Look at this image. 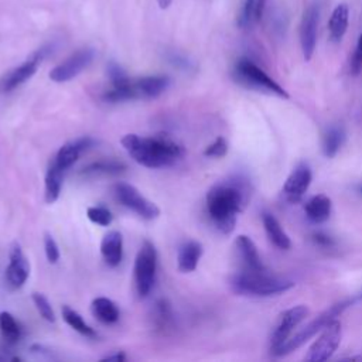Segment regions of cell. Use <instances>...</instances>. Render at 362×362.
<instances>
[{"label":"cell","instance_id":"31","mask_svg":"<svg viewBox=\"0 0 362 362\" xmlns=\"http://www.w3.org/2000/svg\"><path fill=\"white\" fill-rule=\"evenodd\" d=\"M171 320H173V314H171L170 304L165 300H158L154 305V321L157 327L160 328L168 327Z\"/></svg>","mask_w":362,"mask_h":362},{"label":"cell","instance_id":"20","mask_svg":"<svg viewBox=\"0 0 362 362\" xmlns=\"http://www.w3.org/2000/svg\"><path fill=\"white\" fill-rule=\"evenodd\" d=\"M331 208H332L331 198L324 194H317L305 202L304 212H305V216L313 223H322L328 221L331 215Z\"/></svg>","mask_w":362,"mask_h":362},{"label":"cell","instance_id":"6","mask_svg":"<svg viewBox=\"0 0 362 362\" xmlns=\"http://www.w3.org/2000/svg\"><path fill=\"white\" fill-rule=\"evenodd\" d=\"M157 267V252L150 240H144L134 260V286L140 297H146L154 284Z\"/></svg>","mask_w":362,"mask_h":362},{"label":"cell","instance_id":"32","mask_svg":"<svg viewBox=\"0 0 362 362\" xmlns=\"http://www.w3.org/2000/svg\"><path fill=\"white\" fill-rule=\"evenodd\" d=\"M33 301L34 305L37 308V311L40 313V315L48 321V322H54L55 321V313L49 304V301L47 300V297L41 293H33Z\"/></svg>","mask_w":362,"mask_h":362},{"label":"cell","instance_id":"37","mask_svg":"<svg viewBox=\"0 0 362 362\" xmlns=\"http://www.w3.org/2000/svg\"><path fill=\"white\" fill-rule=\"evenodd\" d=\"M311 239L314 240V243H317V245H320V246H324V247H332V246L335 245V242L332 240V238L328 236V235H325V233H322V232H315V233H313V238H311Z\"/></svg>","mask_w":362,"mask_h":362},{"label":"cell","instance_id":"1","mask_svg":"<svg viewBox=\"0 0 362 362\" xmlns=\"http://www.w3.org/2000/svg\"><path fill=\"white\" fill-rule=\"evenodd\" d=\"M249 198L246 180L232 177L211 187L206 194V211L214 225L222 233L235 229L238 214L245 208Z\"/></svg>","mask_w":362,"mask_h":362},{"label":"cell","instance_id":"33","mask_svg":"<svg viewBox=\"0 0 362 362\" xmlns=\"http://www.w3.org/2000/svg\"><path fill=\"white\" fill-rule=\"evenodd\" d=\"M86 215L88 218L93 222V223H98L100 226H107L110 225L112 219H113V215L110 214V211L105 206H89L86 209Z\"/></svg>","mask_w":362,"mask_h":362},{"label":"cell","instance_id":"27","mask_svg":"<svg viewBox=\"0 0 362 362\" xmlns=\"http://www.w3.org/2000/svg\"><path fill=\"white\" fill-rule=\"evenodd\" d=\"M126 170V165L117 160H100L90 163L81 170V175L95 177V175H113Z\"/></svg>","mask_w":362,"mask_h":362},{"label":"cell","instance_id":"40","mask_svg":"<svg viewBox=\"0 0 362 362\" xmlns=\"http://www.w3.org/2000/svg\"><path fill=\"white\" fill-rule=\"evenodd\" d=\"M359 191H361V192H362V185H359Z\"/></svg>","mask_w":362,"mask_h":362},{"label":"cell","instance_id":"21","mask_svg":"<svg viewBox=\"0 0 362 362\" xmlns=\"http://www.w3.org/2000/svg\"><path fill=\"white\" fill-rule=\"evenodd\" d=\"M262 222H263V228H264V232H266L269 240L276 247H279L281 250H287L291 247V240H290L288 235L283 230L280 222L272 214L263 212Z\"/></svg>","mask_w":362,"mask_h":362},{"label":"cell","instance_id":"26","mask_svg":"<svg viewBox=\"0 0 362 362\" xmlns=\"http://www.w3.org/2000/svg\"><path fill=\"white\" fill-rule=\"evenodd\" d=\"M92 313L103 324H113L119 320L117 305L106 297H96L92 301Z\"/></svg>","mask_w":362,"mask_h":362},{"label":"cell","instance_id":"10","mask_svg":"<svg viewBox=\"0 0 362 362\" xmlns=\"http://www.w3.org/2000/svg\"><path fill=\"white\" fill-rule=\"evenodd\" d=\"M93 49L92 48H81L75 51L72 55H69L65 61L54 66L49 72V79L58 83L68 82L78 76L85 68L89 66V64L93 59Z\"/></svg>","mask_w":362,"mask_h":362},{"label":"cell","instance_id":"28","mask_svg":"<svg viewBox=\"0 0 362 362\" xmlns=\"http://www.w3.org/2000/svg\"><path fill=\"white\" fill-rule=\"evenodd\" d=\"M62 318L71 328H74L79 334L85 337H96L95 329L90 325H88L81 317V314L74 308H71L69 305H62Z\"/></svg>","mask_w":362,"mask_h":362},{"label":"cell","instance_id":"23","mask_svg":"<svg viewBox=\"0 0 362 362\" xmlns=\"http://www.w3.org/2000/svg\"><path fill=\"white\" fill-rule=\"evenodd\" d=\"M348 20H349V8L345 3L338 4L329 17L328 21V31H329V38L334 42H339L342 37L346 33L348 28Z\"/></svg>","mask_w":362,"mask_h":362},{"label":"cell","instance_id":"15","mask_svg":"<svg viewBox=\"0 0 362 362\" xmlns=\"http://www.w3.org/2000/svg\"><path fill=\"white\" fill-rule=\"evenodd\" d=\"M170 85V78L164 75L143 76L132 82L134 99H153L161 95Z\"/></svg>","mask_w":362,"mask_h":362},{"label":"cell","instance_id":"25","mask_svg":"<svg viewBox=\"0 0 362 362\" xmlns=\"http://www.w3.org/2000/svg\"><path fill=\"white\" fill-rule=\"evenodd\" d=\"M345 141V130L341 126H331L322 134V153L327 158L337 156Z\"/></svg>","mask_w":362,"mask_h":362},{"label":"cell","instance_id":"9","mask_svg":"<svg viewBox=\"0 0 362 362\" xmlns=\"http://www.w3.org/2000/svg\"><path fill=\"white\" fill-rule=\"evenodd\" d=\"M308 315V308L305 305H296L280 313L276 327L270 337V352L276 356L279 349L291 337L293 329Z\"/></svg>","mask_w":362,"mask_h":362},{"label":"cell","instance_id":"29","mask_svg":"<svg viewBox=\"0 0 362 362\" xmlns=\"http://www.w3.org/2000/svg\"><path fill=\"white\" fill-rule=\"evenodd\" d=\"M0 331L4 337V339L10 344H16L21 335V328H20L18 322L7 311L0 313Z\"/></svg>","mask_w":362,"mask_h":362},{"label":"cell","instance_id":"36","mask_svg":"<svg viewBox=\"0 0 362 362\" xmlns=\"http://www.w3.org/2000/svg\"><path fill=\"white\" fill-rule=\"evenodd\" d=\"M351 71L352 74H361L362 72V34L358 38V44L355 48V52L351 59Z\"/></svg>","mask_w":362,"mask_h":362},{"label":"cell","instance_id":"18","mask_svg":"<svg viewBox=\"0 0 362 362\" xmlns=\"http://www.w3.org/2000/svg\"><path fill=\"white\" fill-rule=\"evenodd\" d=\"M100 253L105 263L116 267L123 257V238L117 230H109L100 242Z\"/></svg>","mask_w":362,"mask_h":362},{"label":"cell","instance_id":"7","mask_svg":"<svg viewBox=\"0 0 362 362\" xmlns=\"http://www.w3.org/2000/svg\"><path fill=\"white\" fill-rule=\"evenodd\" d=\"M113 192L122 205L132 209L144 219H156L160 215L158 206L146 197H143L141 192L132 184L117 182L113 187Z\"/></svg>","mask_w":362,"mask_h":362},{"label":"cell","instance_id":"13","mask_svg":"<svg viewBox=\"0 0 362 362\" xmlns=\"http://www.w3.org/2000/svg\"><path fill=\"white\" fill-rule=\"evenodd\" d=\"M311 168L305 163H300L290 173L287 180L283 184L281 195L290 204H297L305 195L310 184H311Z\"/></svg>","mask_w":362,"mask_h":362},{"label":"cell","instance_id":"8","mask_svg":"<svg viewBox=\"0 0 362 362\" xmlns=\"http://www.w3.org/2000/svg\"><path fill=\"white\" fill-rule=\"evenodd\" d=\"M341 337H342L341 322L337 318H334L321 329V335L310 346L304 359L311 362H322L329 359L337 351V348L339 346Z\"/></svg>","mask_w":362,"mask_h":362},{"label":"cell","instance_id":"3","mask_svg":"<svg viewBox=\"0 0 362 362\" xmlns=\"http://www.w3.org/2000/svg\"><path fill=\"white\" fill-rule=\"evenodd\" d=\"M229 284L235 293L250 297H270L294 287L291 280L272 276L267 273V270L243 269L230 276Z\"/></svg>","mask_w":362,"mask_h":362},{"label":"cell","instance_id":"38","mask_svg":"<svg viewBox=\"0 0 362 362\" xmlns=\"http://www.w3.org/2000/svg\"><path fill=\"white\" fill-rule=\"evenodd\" d=\"M124 359H126V356H124V354H122V352H116V354H113V355H107V356L102 358V361H116V362H122V361H124Z\"/></svg>","mask_w":362,"mask_h":362},{"label":"cell","instance_id":"22","mask_svg":"<svg viewBox=\"0 0 362 362\" xmlns=\"http://www.w3.org/2000/svg\"><path fill=\"white\" fill-rule=\"evenodd\" d=\"M266 0H243L238 14V27L249 28L259 23L263 17Z\"/></svg>","mask_w":362,"mask_h":362},{"label":"cell","instance_id":"4","mask_svg":"<svg viewBox=\"0 0 362 362\" xmlns=\"http://www.w3.org/2000/svg\"><path fill=\"white\" fill-rule=\"evenodd\" d=\"M233 79L245 88L255 89L259 92L272 93L280 98H288V93L280 86L272 76H269L259 65L249 58H240L232 71Z\"/></svg>","mask_w":362,"mask_h":362},{"label":"cell","instance_id":"16","mask_svg":"<svg viewBox=\"0 0 362 362\" xmlns=\"http://www.w3.org/2000/svg\"><path fill=\"white\" fill-rule=\"evenodd\" d=\"M238 257L243 270H266L253 240L246 235H239L235 240Z\"/></svg>","mask_w":362,"mask_h":362},{"label":"cell","instance_id":"2","mask_svg":"<svg viewBox=\"0 0 362 362\" xmlns=\"http://www.w3.org/2000/svg\"><path fill=\"white\" fill-rule=\"evenodd\" d=\"M122 146L134 161L148 168L173 165L184 156V148L164 136L143 137L130 133L123 136Z\"/></svg>","mask_w":362,"mask_h":362},{"label":"cell","instance_id":"12","mask_svg":"<svg viewBox=\"0 0 362 362\" xmlns=\"http://www.w3.org/2000/svg\"><path fill=\"white\" fill-rule=\"evenodd\" d=\"M48 49H49L48 47H42V48L37 49L23 64H20L18 66H16L11 71H8L6 74V76L3 78V81H1V90L10 92V90L16 89L17 86H20L21 83H24L25 81H28L35 74V71H37L38 65L41 64V61L47 57Z\"/></svg>","mask_w":362,"mask_h":362},{"label":"cell","instance_id":"19","mask_svg":"<svg viewBox=\"0 0 362 362\" xmlns=\"http://www.w3.org/2000/svg\"><path fill=\"white\" fill-rule=\"evenodd\" d=\"M202 245L197 240H187L178 249L177 256V266L178 270L182 273L194 272L198 266V262L202 256Z\"/></svg>","mask_w":362,"mask_h":362},{"label":"cell","instance_id":"35","mask_svg":"<svg viewBox=\"0 0 362 362\" xmlns=\"http://www.w3.org/2000/svg\"><path fill=\"white\" fill-rule=\"evenodd\" d=\"M44 249H45V256H47V260L49 263H57L59 260V249H58V245L55 242V239L49 235V233H45L44 235Z\"/></svg>","mask_w":362,"mask_h":362},{"label":"cell","instance_id":"14","mask_svg":"<svg viewBox=\"0 0 362 362\" xmlns=\"http://www.w3.org/2000/svg\"><path fill=\"white\" fill-rule=\"evenodd\" d=\"M8 259L10 262L6 269V281L11 288H20L30 274V263L17 242L11 245Z\"/></svg>","mask_w":362,"mask_h":362},{"label":"cell","instance_id":"30","mask_svg":"<svg viewBox=\"0 0 362 362\" xmlns=\"http://www.w3.org/2000/svg\"><path fill=\"white\" fill-rule=\"evenodd\" d=\"M107 76L110 79L112 88H116V89L127 88L132 83V79L127 76V74L123 71V68L113 61L107 64Z\"/></svg>","mask_w":362,"mask_h":362},{"label":"cell","instance_id":"17","mask_svg":"<svg viewBox=\"0 0 362 362\" xmlns=\"http://www.w3.org/2000/svg\"><path fill=\"white\" fill-rule=\"evenodd\" d=\"M93 143H95V140L90 137H79L72 141H68L58 150L54 161L58 164L59 168H62L65 171L78 160L79 154L82 151L90 148L93 146Z\"/></svg>","mask_w":362,"mask_h":362},{"label":"cell","instance_id":"39","mask_svg":"<svg viewBox=\"0 0 362 362\" xmlns=\"http://www.w3.org/2000/svg\"><path fill=\"white\" fill-rule=\"evenodd\" d=\"M157 1H158V6H160L161 8H167V7L171 4L173 0H157Z\"/></svg>","mask_w":362,"mask_h":362},{"label":"cell","instance_id":"24","mask_svg":"<svg viewBox=\"0 0 362 362\" xmlns=\"http://www.w3.org/2000/svg\"><path fill=\"white\" fill-rule=\"evenodd\" d=\"M62 173L64 170L58 167L55 161H52L45 174V191L44 198L47 204H52L58 199L61 187H62Z\"/></svg>","mask_w":362,"mask_h":362},{"label":"cell","instance_id":"11","mask_svg":"<svg viewBox=\"0 0 362 362\" xmlns=\"http://www.w3.org/2000/svg\"><path fill=\"white\" fill-rule=\"evenodd\" d=\"M318 21H320V4L317 1L307 6L303 13L300 21V45L303 51V57L305 61H310L317 44V33H318Z\"/></svg>","mask_w":362,"mask_h":362},{"label":"cell","instance_id":"34","mask_svg":"<svg viewBox=\"0 0 362 362\" xmlns=\"http://www.w3.org/2000/svg\"><path fill=\"white\" fill-rule=\"evenodd\" d=\"M226 153H228V141H226L222 136L216 137V139L204 150V156H206V157H215V158L223 157Z\"/></svg>","mask_w":362,"mask_h":362},{"label":"cell","instance_id":"5","mask_svg":"<svg viewBox=\"0 0 362 362\" xmlns=\"http://www.w3.org/2000/svg\"><path fill=\"white\" fill-rule=\"evenodd\" d=\"M359 298H362V294L332 304L329 308H327V310L322 311L318 317H315L313 321H310L305 327H303L297 334H294L293 337H290V338L286 341V344L279 349V352L276 354V356L287 355V354H290L291 351H294V349H297L298 346H301L303 344H305L311 337H314L317 332H320L329 321H332L334 318L339 317L349 305H352V304H354L355 301H358Z\"/></svg>","mask_w":362,"mask_h":362}]
</instances>
